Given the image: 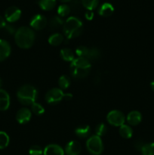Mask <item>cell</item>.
Returning <instances> with one entry per match:
<instances>
[{
    "instance_id": "6da1fadb",
    "label": "cell",
    "mask_w": 154,
    "mask_h": 155,
    "mask_svg": "<svg viewBox=\"0 0 154 155\" xmlns=\"http://www.w3.org/2000/svg\"><path fill=\"white\" fill-rule=\"evenodd\" d=\"M14 40L21 48H30L35 41V33L32 29L27 27H20L14 35Z\"/></svg>"
},
{
    "instance_id": "7a4b0ae2",
    "label": "cell",
    "mask_w": 154,
    "mask_h": 155,
    "mask_svg": "<svg viewBox=\"0 0 154 155\" xmlns=\"http://www.w3.org/2000/svg\"><path fill=\"white\" fill-rule=\"evenodd\" d=\"M91 63L85 58H76L70 64L72 76L75 79H84L91 71Z\"/></svg>"
},
{
    "instance_id": "3957f363",
    "label": "cell",
    "mask_w": 154,
    "mask_h": 155,
    "mask_svg": "<svg viewBox=\"0 0 154 155\" xmlns=\"http://www.w3.org/2000/svg\"><path fill=\"white\" fill-rule=\"evenodd\" d=\"M82 22L75 17H69L63 24V33L67 39H73L79 36L82 32Z\"/></svg>"
},
{
    "instance_id": "277c9868",
    "label": "cell",
    "mask_w": 154,
    "mask_h": 155,
    "mask_svg": "<svg viewBox=\"0 0 154 155\" xmlns=\"http://www.w3.org/2000/svg\"><path fill=\"white\" fill-rule=\"evenodd\" d=\"M17 97L21 104L24 105H32L36 102L37 90L31 85H24L18 89Z\"/></svg>"
},
{
    "instance_id": "5b68a950",
    "label": "cell",
    "mask_w": 154,
    "mask_h": 155,
    "mask_svg": "<svg viewBox=\"0 0 154 155\" xmlns=\"http://www.w3.org/2000/svg\"><path fill=\"white\" fill-rule=\"evenodd\" d=\"M86 148L92 155H100L103 152L104 145L101 137L94 135L89 137L86 142Z\"/></svg>"
},
{
    "instance_id": "8992f818",
    "label": "cell",
    "mask_w": 154,
    "mask_h": 155,
    "mask_svg": "<svg viewBox=\"0 0 154 155\" xmlns=\"http://www.w3.org/2000/svg\"><path fill=\"white\" fill-rule=\"evenodd\" d=\"M63 96L64 93L63 90L59 88H53L45 95V101L50 104H56L63 100Z\"/></svg>"
},
{
    "instance_id": "52a82bcc",
    "label": "cell",
    "mask_w": 154,
    "mask_h": 155,
    "mask_svg": "<svg viewBox=\"0 0 154 155\" xmlns=\"http://www.w3.org/2000/svg\"><path fill=\"white\" fill-rule=\"evenodd\" d=\"M107 119L110 125L119 127L122 125H123L125 120V118L123 113L117 110H111L107 114Z\"/></svg>"
},
{
    "instance_id": "ba28073f",
    "label": "cell",
    "mask_w": 154,
    "mask_h": 155,
    "mask_svg": "<svg viewBox=\"0 0 154 155\" xmlns=\"http://www.w3.org/2000/svg\"><path fill=\"white\" fill-rule=\"evenodd\" d=\"M21 16V11L16 6L8 7L5 12V18L10 23L16 22L20 19Z\"/></svg>"
},
{
    "instance_id": "9c48e42d",
    "label": "cell",
    "mask_w": 154,
    "mask_h": 155,
    "mask_svg": "<svg viewBox=\"0 0 154 155\" xmlns=\"http://www.w3.org/2000/svg\"><path fill=\"white\" fill-rule=\"evenodd\" d=\"M48 24L46 18L42 15H36L30 21V27L36 30H43Z\"/></svg>"
},
{
    "instance_id": "30bf717a",
    "label": "cell",
    "mask_w": 154,
    "mask_h": 155,
    "mask_svg": "<svg viewBox=\"0 0 154 155\" xmlns=\"http://www.w3.org/2000/svg\"><path fill=\"white\" fill-rule=\"evenodd\" d=\"M32 117V112L30 109L27 107L21 108L16 114V120L19 124H24L28 123Z\"/></svg>"
},
{
    "instance_id": "8fae6325",
    "label": "cell",
    "mask_w": 154,
    "mask_h": 155,
    "mask_svg": "<svg viewBox=\"0 0 154 155\" xmlns=\"http://www.w3.org/2000/svg\"><path fill=\"white\" fill-rule=\"evenodd\" d=\"M81 151L82 146L77 141H71L65 147V153L66 155H79Z\"/></svg>"
},
{
    "instance_id": "7c38bea8",
    "label": "cell",
    "mask_w": 154,
    "mask_h": 155,
    "mask_svg": "<svg viewBox=\"0 0 154 155\" xmlns=\"http://www.w3.org/2000/svg\"><path fill=\"white\" fill-rule=\"evenodd\" d=\"M64 150L58 145L51 144L43 150V155H64Z\"/></svg>"
},
{
    "instance_id": "4fadbf2b",
    "label": "cell",
    "mask_w": 154,
    "mask_h": 155,
    "mask_svg": "<svg viewBox=\"0 0 154 155\" xmlns=\"http://www.w3.org/2000/svg\"><path fill=\"white\" fill-rule=\"evenodd\" d=\"M11 54V45L5 39H0V61L5 60Z\"/></svg>"
},
{
    "instance_id": "5bb4252c",
    "label": "cell",
    "mask_w": 154,
    "mask_h": 155,
    "mask_svg": "<svg viewBox=\"0 0 154 155\" xmlns=\"http://www.w3.org/2000/svg\"><path fill=\"white\" fill-rule=\"evenodd\" d=\"M10 106V96L4 89H0V110H6Z\"/></svg>"
},
{
    "instance_id": "9a60e30c",
    "label": "cell",
    "mask_w": 154,
    "mask_h": 155,
    "mask_svg": "<svg viewBox=\"0 0 154 155\" xmlns=\"http://www.w3.org/2000/svg\"><path fill=\"white\" fill-rule=\"evenodd\" d=\"M141 114L137 110H133L130 112L127 116V122L131 126H137L141 122Z\"/></svg>"
},
{
    "instance_id": "2e32d148",
    "label": "cell",
    "mask_w": 154,
    "mask_h": 155,
    "mask_svg": "<svg viewBox=\"0 0 154 155\" xmlns=\"http://www.w3.org/2000/svg\"><path fill=\"white\" fill-rule=\"evenodd\" d=\"M114 12V7L109 2H104L100 6L98 14L102 17H109Z\"/></svg>"
},
{
    "instance_id": "e0dca14e",
    "label": "cell",
    "mask_w": 154,
    "mask_h": 155,
    "mask_svg": "<svg viewBox=\"0 0 154 155\" xmlns=\"http://www.w3.org/2000/svg\"><path fill=\"white\" fill-rule=\"evenodd\" d=\"M57 0H39L38 5L44 11H51L55 7Z\"/></svg>"
},
{
    "instance_id": "ac0fdd59",
    "label": "cell",
    "mask_w": 154,
    "mask_h": 155,
    "mask_svg": "<svg viewBox=\"0 0 154 155\" xmlns=\"http://www.w3.org/2000/svg\"><path fill=\"white\" fill-rule=\"evenodd\" d=\"M60 57L65 61L72 62V61L75 59V56H74L73 51L71 49L68 48H62L60 50Z\"/></svg>"
},
{
    "instance_id": "d6986e66",
    "label": "cell",
    "mask_w": 154,
    "mask_h": 155,
    "mask_svg": "<svg viewBox=\"0 0 154 155\" xmlns=\"http://www.w3.org/2000/svg\"><path fill=\"white\" fill-rule=\"evenodd\" d=\"M63 21L60 16H54L49 21V27L51 30H56L63 26Z\"/></svg>"
},
{
    "instance_id": "ffe728a7",
    "label": "cell",
    "mask_w": 154,
    "mask_h": 155,
    "mask_svg": "<svg viewBox=\"0 0 154 155\" xmlns=\"http://www.w3.org/2000/svg\"><path fill=\"white\" fill-rule=\"evenodd\" d=\"M91 132V129L89 126H80L77 127L75 130V135L79 138H86L89 136Z\"/></svg>"
},
{
    "instance_id": "44dd1931",
    "label": "cell",
    "mask_w": 154,
    "mask_h": 155,
    "mask_svg": "<svg viewBox=\"0 0 154 155\" xmlns=\"http://www.w3.org/2000/svg\"><path fill=\"white\" fill-rule=\"evenodd\" d=\"M119 134L124 139H130L133 135V130L128 125H123L119 127Z\"/></svg>"
},
{
    "instance_id": "7402d4cb",
    "label": "cell",
    "mask_w": 154,
    "mask_h": 155,
    "mask_svg": "<svg viewBox=\"0 0 154 155\" xmlns=\"http://www.w3.org/2000/svg\"><path fill=\"white\" fill-rule=\"evenodd\" d=\"M63 41V36L60 33H54L48 38V42L53 46H57L60 45Z\"/></svg>"
},
{
    "instance_id": "603a6c76",
    "label": "cell",
    "mask_w": 154,
    "mask_h": 155,
    "mask_svg": "<svg viewBox=\"0 0 154 155\" xmlns=\"http://www.w3.org/2000/svg\"><path fill=\"white\" fill-rule=\"evenodd\" d=\"M101 55V52H100L99 50L97 48H88V50L87 55H86V59L90 61L95 60V59H98V58Z\"/></svg>"
},
{
    "instance_id": "cb8c5ba5",
    "label": "cell",
    "mask_w": 154,
    "mask_h": 155,
    "mask_svg": "<svg viewBox=\"0 0 154 155\" xmlns=\"http://www.w3.org/2000/svg\"><path fill=\"white\" fill-rule=\"evenodd\" d=\"M58 85L61 90L68 89L69 86H70V79H69V77L66 75L61 76V77L59 78Z\"/></svg>"
},
{
    "instance_id": "d4e9b609",
    "label": "cell",
    "mask_w": 154,
    "mask_h": 155,
    "mask_svg": "<svg viewBox=\"0 0 154 155\" xmlns=\"http://www.w3.org/2000/svg\"><path fill=\"white\" fill-rule=\"evenodd\" d=\"M82 5L87 10L92 11L96 8L98 5V0H81Z\"/></svg>"
},
{
    "instance_id": "484cf974",
    "label": "cell",
    "mask_w": 154,
    "mask_h": 155,
    "mask_svg": "<svg viewBox=\"0 0 154 155\" xmlns=\"http://www.w3.org/2000/svg\"><path fill=\"white\" fill-rule=\"evenodd\" d=\"M10 139L6 133L0 131V149H4L8 145Z\"/></svg>"
},
{
    "instance_id": "4316f807",
    "label": "cell",
    "mask_w": 154,
    "mask_h": 155,
    "mask_svg": "<svg viewBox=\"0 0 154 155\" xmlns=\"http://www.w3.org/2000/svg\"><path fill=\"white\" fill-rule=\"evenodd\" d=\"M70 6L66 4H62L57 8V14L60 17H66L70 13Z\"/></svg>"
},
{
    "instance_id": "83f0119b",
    "label": "cell",
    "mask_w": 154,
    "mask_h": 155,
    "mask_svg": "<svg viewBox=\"0 0 154 155\" xmlns=\"http://www.w3.org/2000/svg\"><path fill=\"white\" fill-rule=\"evenodd\" d=\"M140 151L142 155H154V143L144 144Z\"/></svg>"
},
{
    "instance_id": "f1b7e54d",
    "label": "cell",
    "mask_w": 154,
    "mask_h": 155,
    "mask_svg": "<svg viewBox=\"0 0 154 155\" xmlns=\"http://www.w3.org/2000/svg\"><path fill=\"white\" fill-rule=\"evenodd\" d=\"M31 112H33L34 114L37 115V116H39L45 113V108L39 103L34 102L31 105Z\"/></svg>"
},
{
    "instance_id": "f546056e",
    "label": "cell",
    "mask_w": 154,
    "mask_h": 155,
    "mask_svg": "<svg viewBox=\"0 0 154 155\" xmlns=\"http://www.w3.org/2000/svg\"><path fill=\"white\" fill-rule=\"evenodd\" d=\"M107 126L104 124H100L95 128V133H96V136L101 137V136H104L107 133Z\"/></svg>"
},
{
    "instance_id": "4dcf8cb0",
    "label": "cell",
    "mask_w": 154,
    "mask_h": 155,
    "mask_svg": "<svg viewBox=\"0 0 154 155\" xmlns=\"http://www.w3.org/2000/svg\"><path fill=\"white\" fill-rule=\"evenodd\" d=\"M88 50V48L86 46H79L78 48L75 49V54L79 58H85L86 55H87Z\"/></svg>"
},
{
    "instance_id": "1f68e13d",
    "label": "cell",
    "mask_w": 154,
    "mask_h": 155,
    "mask_svg": "<svg viewBox=\"0 0 154 155\" xmlns=\"http://www.w3.org/2000/svg\"><path fill=\"white\" fill-rule=\"evenodd\" d=\"M29 154L30 155H42L43 154V150L40 146L35 145L30 147L29 150Z\"/></svg>"
},
{
    "instance_id": "d6a6232c",
    "label": "cell",
    "mask_w": 154,
    "mask_h": 155,
    "mask_svg": "<svg viewBox=\"0 0 154 155\" xmlns=\"http://www.w3.org/2000/svg\"><path fill=\"white\" fill-rule=\"evenodd\" d=\"M85 18L87 20H88V21H91V20L93 19L94 18V13L92 11H88L87 10V12H85Z\"/></svg>"
},
{
    "instance_id": "836d02e7",
    "label": "cell",
    "mask_w": 154,
    "mask_h": 155,
    "mask_svg": "<svg viewBox=\"0 0 154 155\" xmlns=\"http://www.w3.org/2000/svg\"><path fill=\"white\" fill-rule=\"evenodd\" d=\"M5 30L8 33H11V34L14 33V27L11 25H8V24H6V26L5 27Z\"/></svg>"
},
{
    "instance_id": "e575fe53",
    "label": "cell",
    "mask_w": 154,
    "mask_h": 155,
    "mask_svg": "<svg viewBox=\"0 0 154 155\" xmlns=\"http://www.w3.org/2000/svg\"><path fill=\"white\" fill-rule=\"evenodd\" d=\"M6 21L5 18H4L3 17L0 16V29L5 28V27L6 26Z\"/></svg>"
},
{
    "instance_id": "d590c367",
    "label": "cell",
    "mask_w": 154,
    "mask_h": 155,
    "mask_svg": "<svg viewBox=\"0 0 154 155\" xmlns=\"http://www.w3.org/2000/svg\"><path fill=\"white\" fill-rule=\"evenodd\" d=\"M71 98H72V95L69 93H66L64 94V96H63V100H66V101H68V100H70Z\"/></svg>"
},
{
    "instance_id": "8d00e7d4",
    "label": "cell",
    "mask_w": 154,
    "mask_h": 155,
    "mask_svg": "<svg viewBox=\"0 0 154 155\" xmlns=\"http://www.w3.org/2000/svg\"><path fill=\"white\" fill-rule=\"evenodd\" d=\"M150 87H151V89H152V90L154 91V80H153V81L151 82Z\"/></svg>"
},
{
    "instance_id": "74e56055",
    "label": "cell",
    "mask_w": 154,
    "mask_h": 155,
    "mask_svg": "<svg viewBox=\"0 0 154 155\" xmlns=\"http://www.w3.org/2000/svg\"><path fill=\"white\" fill-rule=\"evenodd\" d=\"M58 1L61 2H71L72 0H58Z\"/></svg>"
},
{
    "instance_id": "f35d334b",
    "label": "cell",
    "mask_w": 154,
    "mask_h": 155,
    "mask_svg": "<svg viewBox=\"0 0 154 155\" xmlns=\"http://www.w3.org/2000/svg\"><path fill=\"white\" fill-rule=\"evenodd\" d=\"M0 86H1V80H0Z\"/></svg>"
}]
</instances>
